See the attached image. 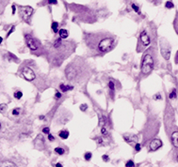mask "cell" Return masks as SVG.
I'll use <instances>...</instances> for the list:
<instances>
[{
  "mask_svg": "<svg viewBox=\"0 0 178 167\" xmlns=\"http://www.w3.org/2000/svg\"><path fill=\"white\" fill-rule=\"evenodd\" d=\"M75 43L74 44L71 42H63L62 39H57L48 50L50 62L55 66H60L65 59L75 51Z\"/></svg>",
  "mask_w": 178,
  "mask_h": 167,
  "instance_id": "3957f363",
  "label": "cell"
},
{
  "mask_svg": "<svg viewBox=\"0 0 178 167\" xmlns=\"http://www.w3.org/2000/svg\"><path fill=\"white\" fill-rule=\"evenodd\" d=\"M2 42H3V39H2V38H1V37H0V44H1V43H2Z\"/></svg>",
  "mask_w": 178,
  "mask_h": 167,
  "instance_id": "f35d334b",
  "label": "cell"
},
{
  "mask_svg": "<svg viewBox=\"0 0 178 167\" xmlns=\"http://www.w3.org/2000/svg\"><path fill=\"white\" fill-rule=\"evenodd\" d=\"M49 128H47V127H46V128H44V129H43V133H46V134H49Z\"/></svg>",
  "mask_w": 178,
  "mask_h": 167,
  "instance_id": "836d02e7",
  "label": "cell"
},
{
  "mask_svg": "<svg viewBox=\"0 0 178 167\" xmlns=\"http://www.w3.org/2000/svg\"><path fill=\"white\" fill-rule=\"evenodd\" d=\"M154 98H155V100H157V98H158V100H160V99H161V96H160V94H157Z\"/></svg>",
  "mask_w": 178,
  "mask_h": 167,
  "instance_id": "8d00e7d4",
  "label": "cell"
},
{
  "mask_svg": "<svg viewBox=\"0 0 178 167\" xmlns=\"http://www.w3.org/2000/svg\"><path fill=\"white\" fill-rule=\"evenodd\" d=\"M14 29H15V26H12V27L10 28V30L9 31V33H8V34H7V37H9V36L10 35V34H11V33H12V32L14 31Z\"/></svg>",
  "mask_w": 178,
  "mask_h": 167,
  "instance_id": "1f68e13d",
  "label": "cell"
},
{
  "mask_svg": "<svg viewBox=\"0 0 178 167\" xmlns=\"http://www.w3.org/2000/svg\"><path fill=\"white\" fill-rule=\"evenodd\" d=\"M48 139H49L50 142H53L55 140V137L52 135V134H48Z\"/></svg>",
  "mask_w": 178,
  "mask_h": 167,
  "instance_id": "d6a6232c",
  "label": "cell"
},
{
  "mask_svg": "<svg viewBox=\"0 0 178 167\" xmlns=\"http://www.w3.org/2000/svg\"><path fill=\"white\" fill-rule=\"evenodd\" d=\"M13 96H14L15 99L20 100V99L23 97V93H22V91H15L14 94H13Z\"/></svg>",
  "mask_w": 178,
  "mask_h": 167,
  "instance_id": "d6986e66",
  "label": "cell"
},
{
  "mask_svg": "<svg viewBox=\"0 0 178 167\" xmlns=\"http://www.w3.org/2000/svg\"><path fill=\"white\" fill-rule=\"evenodd\" d=\"M160 51H161V55L163 56L166 60H169L170 59V56H171V48L170 46H165L162 43H160Z\"/></svg>",
  "mask_w": 178,
  "mask_h": 167,
  "instance_id": "9c48e42d",
  "label": "cell"
},
{
  "mask_svg": "<svg viewBox=\"0 0 178 167\" xmlns=\"http://www.w3.org/2000/svg\"><path fill=\"white\" fill-rule=\"evenodd\" d=\"M22 75H23V77H24L27 81H32V80L35 79V73H34V71L31 70L30 68H28V67L23 68Z\"/></svg>",
  "mask_w": 178,
  "mask_h": 167,
  "instance_id": "ba28073f",
  "label": "cell"
},
{
  "mask_svg": "<svg viewBox=\"0 0 178 167\" xmlns=\"http://www.w3.org/2000/svg\"><path fill=\"white\" fill-rule=\"evenodd\" d=\"M19 14L27 24H30V19L33 14V8L30 6H21L19 7Z\"/></svg>",
  "mask_w": 178,
  "mask_h": 167,
  "instance_id": "8992f818",
  "label": "cell"
},
{
  "mask_svg": "<svg viewBox=\"0 0 178 167\" xmlns=\"http://www.w3.org/2000/svg\"><path fill=\"white\" fill-rule=\"evenodd\" d=\"M20 114V110L19 109H13L12 110V115L13 116H18Z\"/></svg>",
  "mask_w": 178,
  "mask_h": 167,
  "instance_id": "83f0119b",
  "label": "cell"
},
{
  "mask_svg": "<svg viewBox=\"0 0 178 167\" xmlns=\"http://www.w3.org/2000/svg\"><path fill=\"white\" fill-rule=\"evenodd\" d=\"M169 97H170L171 100H174L176 98V91H175V89H172V91L170 93V96Z\"/></svg>",
  "mask_w": 178,
  "mask_h": 167,
  "instance_id": "603a6c76",
  "label": "cell"
},
{
  "mask_svg": "<svg viewBox=\"0 0 178 167\" xmlns=\"http://www.w3.org/2000/svg\"><path fill=\"white\" fill-rule=\"evenodd\" d=\"M151 1H154V0H151Z\"/></svg>",
  "mask_w": 178,
  "mask_h": 167,
  "instance_id": "7bdbcfd3",
  "label": "cell"
},
{
  "mask_svg": "<svg viewBox=\"0 0 178 167\" xmlns=\"http://www.w3.org/2000/svg\"><path fill=\"white\" fill-rule=\"evenodd\" d=\"M11 8H12V15H14L15 11H16V7H15V5H12V6H11Z\"/></svg>",
  "mask_w": 178,
  "mask_h": 167,
  "instance_id": "d590c367",
  "label": "cell"
},
{
  "mask_svg": "<svg viewBox=\"0 0 178 167\" xmlns=\"http://www.w3.org/2000/svg\"><path fill=\"white\" fill-rule=\"evenodd\" d=\"M58 136L61 138V139H67L69 137V132L67 130H62L58 132Z\"/></svg>",
  "mask_w": 178,
  "mask_h": 167,
  "instance_id": "2e32d148",
  "label": "cell"
},
{
  "mask_svg": "<svg viewBox=\"0 0 178 167\" xmlns=\"http://www.w3.org/2000/svg\"><path fill=\"white\" fill-rule=\"evenodd\" d=\"M92 156H93V155H92L91 152H87V153H85V156H84V157H85V159L87 160H90L92 159Z\"/></svg>",
  "mask_w": 178,
  "mask_h": 167,
  "instance_id": "484cf974",
  "label": "cell"
},
{
  "mask_svg": "<svg viewBox=\"0 0 178 167\" xmlns=\"http://www.w3.org/2000/svg\"><path fill=\"white\" fill-rule=\"evenodd\" d=\"M135 166V163H134V161L133 160H128L126 163H125V167H134Z\"/></svg>",
  "mask_w": 178,
  "mask_h": 167,
  "instance_id": "cb8c5ba5",
  "label": "cell"
},
{
  "mask_svg": "<svg viewBox=\"0 0 178 167\" xmlns=\"http://www.w3.org/2000/svg\"><path fill=\"white\" fill-rule=\"evenodd\" d=\"M87 109H88V105H87V104H85V103H84V104L80 105V110H81V111L84 112V111H86Z\"/></svg>",
  "mask_w": 178,
  "mask_h": 167,
  "instance_id": "4316f807",
  "label": "cell"
},
{
  "mask_svg": "<svg viewBox=\"0 0 178 167\" xmlns=\"http://www.w3.org/2000/svg\"><path fill=\"white\" fill-rule=\"evenodd\" d=\"M51 27H52V30L54 33H57L58 32V24L57 22H53L52 25H51Z\"/></svg>",
  "mask_w": 178,
  "mask_h": 167,
  "instance_id": "e0dca14e",
  "label": "cell"
},
{
  "mask_svg": "<svg viewBox=\"0 0 178 167\" xmlns=\"http://www.w3.org/2000/svg\"><path fill=\"white\" fill-rule=\"evenodd\" d=\"M84 40L87 46L98 54H107L112 51L116 45L115 36L106 31L85 33Z\"/></svg>",
  "mask_w": 178,
  "mask_h": 167,
  "instance_id": "6da1fadb",
  "label": "cell"
},
{
  "mask_svg": "<svg viewBox=\"0 0 178 167\" xmlns=\"http://www.w3.org/2000/svg\"><path fill=\"white\" fill-rule=\"evenodd\" d=\"M55 151H56V153L58 154V155H63L65 153V149L64 148H62V147H56L55 148Z\"/></svg>",
  "mask_w": 178,
  "mask_h": 167,
  "instance_id": "ac0fdd59",
  "label": "cell"
},
{
  "mask_svg": "<svg viewBox=\"0 0 178 167\" xmlns=\"http://www.w3.org/2000/svg\"><path fill=\"white\" fill-rule=\"evenodd\" d=\"M171 144L173 145V146L178 148V132H174L171 133Z\"/></svg>",
  "mask_w": 178,
  "mask_h": 167,
  "instance_id": "8fae6325",
  "label": "cell"
},
{
  "mask_svg": "<svg viewBox=\"0 0 178 167\" xmlns=\"http://www.w3.org/2000/svg\"><path fill=\"white\" fill-rule=\"evenodd\" d=\"M165 7H166V8H172L174 7V5H173V3L171 2V1H167L166 4H165Z\"/></svg>",
  "mask_w": 178,
  "mask_h": 167,
  "instance_id": "44dd1931",
  "label": "cell"
},
{
  "mask_svg": "<svg viewBox=\"0 0 178 167\" xmlns=\"http://www.w3.org/2000/svg\"><path fill=\"white\" fill-rule=\"evenodd\" d=\"M135 149L137 152H139L140 150H141V145L140 144H138V143H136L135 144Z\"/></svg>",
  "mask_w": 178,
  "mask_h": 167,
  "instance_id": "f1b7e54d",
  "label": "cell"
},
{
  "mask_svg": "<svg viewBox=\"0 0 178 167\" xmlns=\"http://www.w3.org/2000/svg\"><path fill=\"white\" fill-rule=\"evenodd\" d=\"M7 110V105L6 104H0V113H4Z\"/></svg>",
  "mask_w": 178,
  "mask_h": 167,
  "instance_id": "d4e9b609",
  "label": "cell"
},
{
  "mask_svg": "<svg viewBox=\"0 0 178 167\" xmlns=\"http://www.w3.org/2000/svg\"><path fill=\"white\" fill-rule=\"evenodd\" d=\"M58 34H59V38L60 39H62V40H65V39H67L68 38V36H69V32H68V30L67 29H60L59 31H58Z\"/></svg>",
  "mask_w": 178,
  "mask_h": 167,
  "instance_id": "4fadbf2b",
  "label": "cell"
},
{
  "mask_svg": "<svg viewBox=\"0 0 178 167\" xmlns=\"http://www.w3.org/2000/svg\"><path fill=\"white\" fill-rule=\"evenodd\" d=\"M48 4H52V5H56L57 4V0H47Z\"/></svg>",
  "mask_w": 178,
  "mask_h": 167,
  "instance_id": "f546056e",
  "label": "cell"
},
{
  "mask_svg": "<svg viewBox=\"0 0 178 167\" xmlns=\"http://www.w3.org/2000/svg\"><path fill=\"white\" fill-rule=\"evenodd\" d=\"M44 118V117H43V116H41V117H40V119H43Z\"/></svg>",
  "mask_w": 178,
  "mask_h": 167,
  "instance_id": "ab89813d",
  "label": "cell"
},
{
  "mask_svg": "<svg viewBox=\"0 0 178 167\" xmlns=\"http://www.w3.org/2000/svg\"><path fill=\"white\" fill-rule=\"evenodd\" d=\"M132 8H133V10L137 12L138 14H141V10H140V8L138 7L136 4H132Z\"/></svg>",
  "mask_w": 178,
  "mask_h": 167,
  "instance_id": "7402d4cb",
  "label": "cell"
},
{
  "mask_svg": "<svg viewBox=\"0 0 178 167\" xmlns=\"http://www.w3.org/2000/svg\"><path fill=\"white\" fill-rule=\"evenodd\" d=\"M176 160H177V162H178V154H177V156H176Z\"/></svg>",
  "mask_w": 178,
  "mask_h": 167,
  "instance_id": "60d3db41",
  "label": "cell"
},
{
  "mask_svg": "<svg viewBox=\"0 0 178 167\" xmlns=\"http://www.w3.org/2000/svg\"><path fill=\"white\" fill-rule=\"evenodd\" d=\"M154 66H155V60L153 55L150 51H147L142 57V61H141V74L146 76L149 73L152 72V70H154Z\"/></svg>",
  "mask_w": 178,
  "mask_h": 167,
  "instance_id": "277c9868",
  "label": "cell"
},
{
  "mask_svg": "<svg viewBox=\"0 0 178 167\" xmlns=\"http://www.w3.org/2000/svg\"><path fill=\"white\" fill-rule=\"evenodd\" d=\"M108 86H109V89L111 92H114L115 90V84H114L113 81H110L109 83H108Z\"/></svg>",
  "mask_w": 178,
  "mask_h": 167,
  "instance_id": "ffe728a7",
  "label": "cell"
},
{
  "mask_svg": "<svg viewBox=\"0 0 178 167\" xmlns=\"http://www.w3.org/2000/svg\"><path fill=\"white\" fill-rule=\"evenodd\" d=\"M102 159H103L104 161H108V160H109V158H108V156H107V155H103Z\"/></svg>",
  "mask_w": 178,
  "mask_h": 167,
  "instance_id": "4dcf8cb0",
  "label": "cell"
},
{
  "mask_svg": "<svg viewBox=\"0 0 178 167\" xmlns=\"http://www.w3.org/2000/svg\"><path fill=\"white\" fill-rule=\"evenodd\" d=\"M56 167H62V164H61V163H57V164H56Z\"/></svg>",
  "mask_w": 178,
  "mask_h": 167,
  "instance_id": "74e56055",
  "label": "cell"
},
{
  "mask_svg": "<svg viewBox=\"0 0 178 167\" xmlns=\"http://www.w3.org/2000/svg\"><path fill=\"white\" fill-rule=\"evenodd\" d=\"M151 43V39L149 35L147 34V32L145 30L141 31L140 38H139V43H138V52H141L143 49H145L147 46H149Z\"/></svg>",
  "mask_w": 178,
  "mask_h": 167,
  "instance_id": "5b68a950",
  "label": "cell"
},
{
  "mask_svg": "<svg viewBox=\"0 0 178 167\" xmlns=\"http://www.w3.org/2000/svg\"><path fill=\"white\" fill-rule=\"evenodd\" d=\"M59 88H60V90L63 91V92H67V91H69V90H72V89L74 88V86H73V85H70V84H61L59 85Z\"/></svg>",
  "mask_w": 178,
  "mask_h": 167,
  "instance_id": "9a60e30c",
  "label": "cell"
},
{
  "mask_svg": "<svg viewBox=\"0 0 178 167\" xmlns=\"http://www.w3.org/2000/svg\"><path fill=\"white\" fill-rule=\"evenodd\" d=\"M92 75V69L84 59L76 57L65 69L66 79L73 84H83Z\"/></svg>",
  "mask_w": 178,
  "mask_h": 167,
  "instance_id": "7a4b0ae2",
  "label": "cell"
},
{
  "mask_svg": "<svg viewBox=\"0 0 178 167\" xmlns=\"http://www.w3.org/2000/svg\"><path fill=\"white\" fill-rule=\"evenodd\" d=\"M162 146V142H161V140L159 139H154L151 143H150V150L151 151H156L157 150L158 148H160Z\"/></svg>",
  "mask_w": 178,
  "mask_h": 167,
  "instance_id": "30bf717a",
  "label": "cell"
},
{
  "mask_svg": "<svg viewBox=\"0 0 178 167\" xmlns=\"http://www.w3.org/2000/svg\"><path fill=\"white\" fill-rule=\"evenodd\" d=\"M0 128H1V123H0Z\"/></svg>",
  "mask_w": 178,
  "mask_h": 167,
  "instance_id": "b9f144b4",
  "label": "cell"
},
{
  "mask_svg": "<svg viewBox=\"0 0 178 167\" xmlns=\"http://www.w3.org/2000/svg\"><path fill=\"white\" fill-rule=\"evenodd\" d=\"M123 138L129 144H133V143H135V141H137L136 135H128V136L127 135H123Z\"/></svg>",
  "mask_w": 178,
  "mask_h": 167,
  "instance_id": "5bb4252c",
  "label": "cell"
},
{
  "mask_svg": "<svg viewBox=\"0 0 178 167\" xmlns=\"http://www.w3.org/2000/svg\"><path fill=\"white\" fill-rule=\"evenodd\" d=\"M0 167H17L16 164L10 160H3L0 162Z\"/></svg>",
  "mask_w": 178,
  "mask_h": 167,
  "instance_id": "7c38bea8",
  "label": "cell"
},
{
  "mask_svg": "<svg viewBox=\"0 0 178 167\" xmlns=\"http://www.w3.org/2000/svg\"><path fill=\"white\" fill-rule=\"evenodd\" d=\"M55 97H56V99H60V98H61V94L57 91V93H56V95H55Z\"/></svg>",
  "mask_w": 178,
  "mask_h": 167,
  "instance_id": "e575fe53",
  "label": "cell"
},
{
  "mask_svg": "<svg viewBox=\"0 0 178 167\" xmlns=\"http://www.w3.org/2000/svg\"><path fill=\"white\" fill-rule=\"evenodd\" d=\"M25 40H26V43H27L28 47L31 51H36V50L39 49V47H40L39 42L36 40L35 38H33L30 34H26L25 35Z\"/></svg>",
  "mask_w": 178,
  "mask_h": 167,
  "instance_id": "52a82bcc",
  "label": "cell"
}]
</instances>
